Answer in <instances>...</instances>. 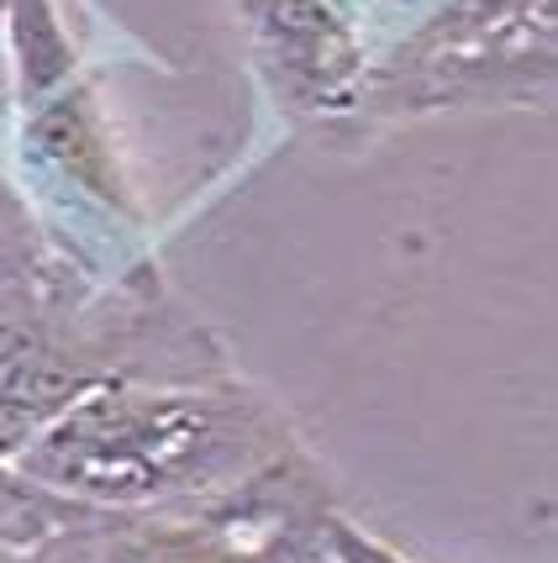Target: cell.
Listing matches in <instances>:
<instances>
[{"instance_id":"obj_7","label":"cell","mask_w":558,"mask_h":563,"mask_svg":"<svg viewBox=\"0 0 558 563\" xmlns=\"http://www.w3.org/2000/svg\"><path fill=\"white\" fill-rule=\"evenodd\" d=\"M380 5H390V11H406V5H422V0H380Z\"/></svg>"},{"instance_id":"obj_8","label":"cell","mask_w":558,"mask_h":563,"mask_svg":"<svg viewBox=\"0 0 558 563\" xmlns=\"http://www.w3.org/2000/svg\"><path fill=\"white\" fill-rule=\"evenodd\" d=\"M311 563H332V559H327V553H321V559H311Z\"/></svg>"},{"instance_id":"obj_5","label":"cell","mask_w":558,"mask_h":563,"mask_svg":"<svg viewBox=\"0 0 558 563\" xmlns=\"http://www.w3.org/2000/svg\"><path fill=\"white\" fill-rule=\"evenodd\" d=\"M321 553H327L332 563H416V559H406L401 548H390L385 538L364 532L359 521H348L342 511L327 521V542H321Z\"/></svg>"},{"instance_id":"obj_1","label":"cell","mask_w":558,"mask_h":563,"mask_svg":"<svg viewBox=\"0 0 558 563\" xmlns=\"http://www.w3.org/2000/svg\"><path fill=\"white\" fill-rule=\"evenodd\" d=\"M295 453L291 417L227 374L190 385H100L64 406L11 468L79 511L132 516L227 500Z\"/></svg>"},{"instance_id":"obj_2","label":"cell","mask_w":558,"mask_h":563,"mask_svg":"<svg viewBox=\"0 0 558 563\" xmlns=\"http://www.w3.org/2000/svg\"><path fill=\"white\" fill-rule=\"evenodd\" d=\"M554 85V0H442L385 64H369L359 111L533 106Z\"/></svg>"},{"instance_id":"obj_6","label":"cell","mask_w":558,"mask_h":563,"mask_svg":"<svg viewBox=\"0 0 558 563\" xmlns=\"http://www.w3.org/2000/svg\"><path fill=\"white\" fill-rule=\"evenodd\" d=\"M22 559H26V553L17 548V542H6V538H0V563H22Z\"/></svg>"},{"instance_id":"obj_3","label":"cell","mask_w":558,"mask_h":563,"mask_svg":"<svg viewBox=\"0 0 558 563\" xmlns=\"http://www.w3.org/2000/svg\"><path fill=\"white\" fill-rule=\"evenodd\" d=\"M253 69L269 100L295 122H327L359 111L369 53L338 0H238Z\"/></svg>"},{"instance_id":"obj_4","label":"cell","mask_w":558,"mask_h":563,"mask_svg":"<svg viewBox=\"0 0 558 563\" xmlns=\"http://www.w3.org/2000/svg\"><path fill=\"white\" fill-rule=\"evenodd\" d=\"M22 111H26V147L48 164L53 179L74 185L90 206H100L106 217L127 221V227L143 221L138 196H132V185L122 174V158H117V143L106 132V117H100L96 96L79 79L58 85L53 96L32 100Z\"/></svg>"}]
</instances>
